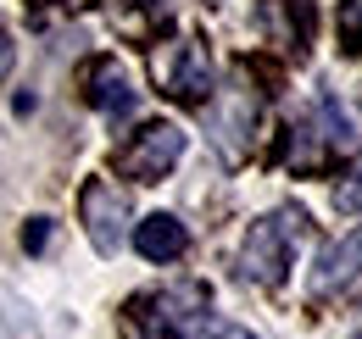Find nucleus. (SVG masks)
Here are the masks:
<instances>
[{"instance_id": "obj_1", "label": "nucleus", "mask_w": 362, "mask_h": 339, "mask_svg": "<svg viewBox=\"0 0 362 339\" xmlns=\"http://www.w3.org/2000/svg\"><path fill=\"white\" fill-rule=\"evenodd\" d=\"M313 234V222L301 206H279V212L257 217L251 222V234H245V245H240V278L245 284H262V290H279L284 278H290V267H296V251H301V239Z\"/></svg>"}, {"instance_id": "obj_2", "label": "nucleus", "mask_w": 362, "mask_h": 339, "mask_svg": "<svg viewBox=\"0 0 362 339\" xmlns=\"http://www.w3.org/2000/svg\"><path fill=\"white\" fill-rule=\"evenodd\" d=\"M346 156H357V128L346 123V112H340L334 95H317L313 112L284 128V162L296 172H313L317 178V172H334Z\"/></svg>"}, {"instance_id": "obj_3", "label": "nucleus", "mask_w": 362, "mask_h": 339, "mask_svg": "<svg viewBox=\"0 0 362 339\" xmlns=\"http://www.w3.org/2000/svg\"><path fill=\"white\" fill-rule=\"evenodd\" d=\"M206 284H179V290H145L123 300V334L129 339H189L206 323Z\"/></svg>"}, {"instance_id": "obj_4", "label": "nucleus", "mask_w": 362, "mask_h": 339, "mask_svg": "<svg viewBox=\"0 0 362 339\" xmlns=\"http://www.w3.org/2000/svg\"><path fill=\"white\" fill-rule=\"evenodd\" d=\"M78 222H84V234L100 256H117L129 239V195L112 178H90L78 189Z\"/></svg>"}, {"instance_id": "obj_5", "label": "nucleus", "mask_w": 362, "mask_h": 339, "mask_svg": "<svg viewBox=\"0 0 362 339\" xmlns=\"http://www.w3.org/2000/svg\"><path fill=\"white\" fill-rule=\"evenodd\" d=\"M156 78H162V95H173L179 106H212V50L201 40H179L168 56H156Z\"/></svg>"}, {"instance_id": "obj_6", "label": "nucleus", "mask_w": 362, "mask_h": 339, "mask_svg": "<svg viewBox=\"0 0 362 339\" xmlns=\"http://www.w3.org/2000/svg\"><path fill=\"white\" fill-rule=\"evenodd\" d=\"M179 156H184V128L179 123H145L117 150V172L134 178V184H156L162 172L179 167Z\"/></svg>"}, {"instance_id": "obj_7", "label": "nucleus", "mask_w": 362, "mask_h": 339, "mask_svg": "<svg viewBox=\"0 0 362 339\" xmlns=\"http://www.w3.org/2000/svg\"><path fill=\"white\" fill-rule=\"evenodd\" d=\"M257 23H262V34H268L284 56L307 61V50H313V28H317L313 0H262V6H257Z\"/></svg>"}, {"instance_id": "obj_8", "label": "nucleus", "mask_w": 362, "mask_h": 339, "mask_svg": "<svg viewBox=\"0 0 362 339\" xmlns=\"http://www.w3.org/2000/svg\"><path fill=\"white\" fill-rule=\"evenodd\" d=\"M357 278H362V228L323 251V261L313 267V284H307V300H313V306H329V300L351 295Z\"/></svg>"}, {"instance_id": "obj_9", "label": "nucleus", "mask_w": 362, "mask_h": 339, "mask_svg": "<svg viewBox=\"0 0 362 339\" xmlns=\"http://www.w3.org/2000/svg\"><path fill=\"white\" fill-rule=\"evenodd\" d=\"M84 100H90L100 117H112V123L134 112V84L117 67V56H95L90 67H84Z\"/></svg>"}, {"instance_id": "obj_10", "label": "nucleus", "mask_w": 362, "mask_h": 339, "mask_svg": "<svg viewBox=\"0 0 362 339\" xmlns=\"http://www.w3.org/2000/svg\"><path fill=\"white\" fill-rule=\"evenodd\" d=\"M134 251L145 256V261H156V267H168V261H179V256L189 251V228H184L173 212H156L134 228Z\"/></svg>"}, {"instance_id": "obj_11", "label": "nucleus", "mask_w": 362, "mask_h": 339, "mask_svg": "<svg viewBox=\"0 0 362 339\" xmlns=\"http://www.w3.org/2000/svg\"><path fill=\"white\" fill-rule=\"evenodd\" d=\"M334 212H340V217H362V162L340 178V189H334Z\"/></svg>"}, {"instance_id": "obj_12", "label": "nucleus", "mask_w": 362, "mask_h": 339, "mask_svg": "<svg viewBox=\"0 0 362 339\" xmlns=\"http://www.w3.org/2000/svg\"><path fill=\"white\" fill-rule=\"evenodd\" d=\"M340 50L362 56V0H346V6H340Z\"/></svg>"}, {"instance_id": "obj_13", "label": "nucleus", "mask_w": 362, "mask_h": 339, "mask_svg": "<svg viewBox=\"0 0 362 339\" xmlns=\"http://www.w3.org/2000/svg\"><path fill=\"white\" fill-rule=\"evenodd\" d=\"M11 61H17V44H11V34L0 28V84H6V73H11Z\"/></svg>"}, {"instance_id": "obj_14", "label": "nucleus", "mask_w": 362, "mask_h": 339, "mask_svg": "<svg viewBox=\"0 0 362 339\" xmlns=\"http://www.w3.org/2000/svg\"><path fill=\"white\" fill-rule=\"evenodd\" d=\"M212 339H257V334H245V328H218Z\"/></svg>"}, {"instance_id": "obj_15", "label": "nucleus", "mask_w": 362, "mask_h": 339, "mask_svg": "<svg viewBox=\"0 0 362 339\" xmlns=\"http://www.w3.org/2000/svg\"><path fill=\"white\" fill-rule=\"evenodd\" d=\"M40 6H50V0H40Z\"/></svg>"}, {"instance_id": "obj_16", "label": "nucleus", "mask_w": 362, "mask_h": 339, "mask_svg": "<svg viewBox=\"0 0 362 339\" xmlns=\"http://www.w3.org/2000/svg\"><path fill=\"white\" fill-rule=\"evenodd\" d=\"M351 339H362V334H351Z\"/></svg>"}]
</instances>
